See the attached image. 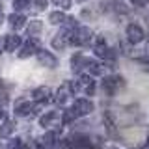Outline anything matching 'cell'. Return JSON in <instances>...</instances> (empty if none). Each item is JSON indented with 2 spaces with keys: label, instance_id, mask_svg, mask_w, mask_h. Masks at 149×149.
I'll return each instance as SVG.
<instances>
[{
  "label": "cell",
  "instance_id": "6da1fadb",
  "mask_svg": "<svg viewBox=\"0 0 149 149\" xmlns=\"http://www.w3.org/2000/svg\"><path fill=\"white\" fill-rule=\"evenodd\" d=\"M69 34V41H71L73 45H78V47H84L90 43L91 39V30L90 28H73L71 32H67Z\"/></svg>",
  "mask_w": 149,
  "mask_h": 149
},
{
  "label": "cell",
  "instance_id": "7a4b0ae2",
  "mask_svg": "<svg viewBox=\"0 0 149 149\" xmlns=\"http://www.w3.org/2000/svg\"><path fill=\"white\" fill-rule=\"evenodd\" d=\"M37 50H39V41L34 39V37H28V41L22 45L21 52H19V58H28V56L36 54Z\"/></svg>",
  "mask_w": 149,
  "mask_h": 149
},
{
  "label": "cell",
  "instance_id": "3957f363",
  "mask_svg": "<svg viewBox=\"0 0 149 149\" xmlns=\"http://www.w3.org/2000/svg\"><path fill=\"white\" fill-rule=\"evenodd\" d=\"M143 36H146V34H143V30H142V26H140V24H134V22H132V24L127 26V37H129V41L132 45L140 43V41L143 39Z\"/></svg>",
  "mask_w": 149,
  "mask_h": 149
},
{
  "label": "cell",
  "instance_id": "277c9868",
  "mask_svg": "<svg viewBox=\"0 0 149 149\" xmlns=\"http://www.w3.org/2000/svg\"><path fill=\"white\" fill-rule=\"evenodd\" d=\"M91 110H93L91 101H88V99H77V101H74L73 112L77 114V118H78V116H86V114H90Z\"/></svg>",
  "mask_w": 149,
  "mask_h": 149
},
{
  "label": "cell",
  "instance_id": "5b68a950",
  "mask_svg": "<svg viewBox=\"0 0 149 149\" xmlns=\"http://www.w3.org/2000/svg\"><path fill=\"white\" fill-rule=\"evenodd\" d=\"M32 99L36 102H49L52 99V91H50V88H36L34 91H32Z\"/></svg>",
  "mask_w": 149,
  "mask_h": 149
},
{
  "label": "cell",
  "instance_id": "8992f818",
  "mask_svg": "<svg viewBox=\"0 0 149 149\" xmlns=\"http://www.w3.org/2000/svg\"><path fill=\"white\" fill-rule=\"evenodd\" d=\"M37 60H39L41 65H45V67H50V69L58 65V60H56L50 52H47V50H41V52L37 54Z\"/></svg>",
  "mask_w": 149,
  "mask_h": 149
},
{
  "label": "cell",
  "instance_id": "52a82bcc",
  "mask_svg": "<svg viewBox=\"0 0 149 149\" xmlns=\"http://www.w3.org/2000/svg\"><path fill=\"white\" fill-rule=\"evenodd\" d=\"M121 80L118 77H106L104 80H102V88H104V91L108 93V95H112V93H116V90L119 88Z\"/></svg>",
  "mask_w": 149,
  "mask_h": 149
},
{
  "label": "cell",
  "instance_id": "ba28073f",
  "mask_svg": "<svg viewBox=\"0 0 149 149\" xmlns=\"http://www.w3.org/2000/svg\"><path fill=\"white\" fill-rule=\"evenodd\" d=\"M21 37H19L17 34H11V36H8L6 39H4V49L8 50V52H13L15 49H19L21 47Z\"/></svg>",
  "mask_w": 149,
  "mask_h": 149
},
{
  "label": "cell",
  "instance_id": "9c48e42d",
  "mask_svg": "<svg viewBox=\"0 0 149 149\" xmlns=\"http://www.w3.org/2000/svg\"><path fill=\"white\" fill-rule=\"evenodd\" d=\"M36 110H37V106H36V104H30V102H24V101H21V102H19V104L15 106V114H17V116L34 114Z\"/></svg>",
  "mask_w": 149,
  "mask_h": 149
},
{
  "label": "cell",
  "instance_id": "30bf717a",
  "mask_svg": "<svg viewBox=\"0 0 149 149\" xmlns=\"http://www.w3.org/2000/svg\"><path fill=\"white\" fill-rule=\"evenodd\" d=\"M84 65H88V60L84 58L82 54H74L73 58H71V69H73L74 73H78Z\"/></svg>",
  "mask_w": 149,
  "mask_h": 149
},
{
  "label": "cell",
  "instance_id": "8fae6325",
  "mask_svg": "<svg viewBox=\"0 0 149 149\" xmlns=\"http://www.w3.org/2000/svg\"><path fill=\"white\" fill-rule=\"evenodd\" d=\"M106 50H108V47H106V41L102 39V37H97L95 45H93V52H95L97 56H99V58H104Z\"/></svg>",
  "mask_w": 149,
  "mask_h": 149
},
{
  "label": "cell",
  "instance_id": "7c38bea8",
  "mask_svg": "<svg viewBox=\"0 0 149 149\" xmlns=\"http://www.w3.org/2000/svg\"><path fill=\"white\" fill-rule=\"evenodd\" d=\"M67 149H95V147L90 143V140H88V138H77L73 143H69Z\"/></svg>",
  "mask_w": 149,
  "mask_h": 149
},
{
  "label": "cell",
  "instance_id": "4fadbf2b",
  "mask_svg": "<svg viewBox=\"0 0 149 149\" xmlns=\"http://www.w3.org/2000/svg\"><path fill=\"white\" fill-rule=\"evenodd\" d=\"M67 39H69V34H67V32H62V34H58L52 39V47H54V49H63L65 43H67Z\"/></svg>",
  "mask_w": 149,
  "mask_h": 149
},
{
  "label": "cell",
  "instance_id": "5bb4252c",
  "mask_svg": "<svg viewBox=\"0 0 149 149\" xmlns=\"http://www.w3.org/2000/svg\"><path fill=\"white\" fill-rule=\"evenodd\" d=\"M56 119H58V112H49V114H45L43 118H41V127H50V125L56 123Z\"/></svg>",
  "mask_w": 149,
  "mask_h": 149
},
{
  "label": "cell",
  "instance_id": "9a60e30c",
  "mask_svg": "<svg viewBox=\"0 0 149 149\" xmlns=\"http://www.w3.org/2000/svg\"><path fill=\"white\" fill-rule=\"evenodd\" d=\"M24 22H26V19L22 17V15H9V24H11L13 30H19V28H22L24 26Z\"/></svg>",
  "mask_w": 149,
  "mask_h": 149
},
{
  "label": "cell",
  "instance_id": "2e32d148",
  "mask_svg": "<svg viewBox=\"0 0 149 149\" xmlns=\"http://www.w3.org/2000/svg\"><path fill=\"white\" fill-rule=\"evenodd\" d=\"M13 129H15V123H13V121H4V123L0 125V138H8L9 134L13 132Z\"/></svg>",
  "mask_w": 149,
  "mask_h": 149
},
{
  "label": "cell",
  "instance_id": "e0dca14e",
  "mask_svg": "<svg viewBox=\"0 0 149 149\" xmlns=\"http://www.w3.org/2000/svg\"><path fill=\"white\" fill-rule=\"evenodd\" d=\"M67 88H69V84H65L63 88H60L58 95H56V102H58V104H65V101L69 99V95H71V91H69Z\"/></svg>",
  "mask_w": 149,
  "mask_h": 149
},
{
  "label": "cell",
  "instance_id": "ac0fdd59",
  "mask_svg": "<svg viewBox=\"0 0 149 149\" xmlns=\"http://www.w3.org/2000/svg\"><path fill=\"white\" fill-rule=\"evenodd\" d=\"M49 21L52 22V24H62V22L67 21V17H65V13H62V11H52L50 17H49Z\"/></svg>",
  "mask_w": 149,
  "mask_h": 149
},
{
  "label": "cell",
  "instance_id": "d6986e66",
  "mask_svg": "<svg viewBox=\"0 0 149 149\" xmlns=\"http://www.w3.org/2000/svg\"><path fill=\"white\" fill-rule=\"evenodd\" d=\"M54 142H56V132H54V130H49V132L43 136L45 147H47V149H52V147H54Z\"/></svg>",
  "mask_w": 149,
  "mask_h": 149
},
{
  "label": "cell",
  "instance_id": "ffe728a7",
  "mask_svg": "<svg viewBox=\"0 0 149 149\" xmlns=\"http://www.w3.org/2000/svg\"><path fill=\"white\" fill-rule=\"evenodd\" d=\"M88 69H90V74H104V65H101L97 62L88 63Z\"/></svg>",
  "mask_w": 149,
  "mask_h": 149
},
{
  "label": "cell",
  "instance_id": "44dd1931",
  "mask_svg": "<svg viewBox=\"0 0 149 149\" xmlns=\"http://www.w3.org/2000/svg\"><path fill=\"white\" fill-rule=\"evenodd\" d=\"M41 26H43V24H41L39 21L30 22V26H28V34H30V36H37V34L41 32Z\"/></svg>",
  "mask_w": 149,
  "mask_h": 149
},
{
  "label": "cell",
  "instance_id": "7402d4cb",
  "mask_svg": "<svg viewBox=\"0 0 149 149\" xmlns=\"http://www.w3.org/2000/svg\"><path fill=\"white\" fill-rule=\"evenodd\" d=\"M74 118H77V114L73 112V108H69V110L63 112V123H71Z\"/></svg>",
  "mask_w": 149,
  "mask_h": 149
},
{
  "label": "cell",
  "instance_id": "603a6c76",
  "mask_svg": "<svg viewBox=\"0 0 149 149\" xmlns=\"http://www.w3.org/2000/svg\"><path fill=\"white\" fill-rule=\"evenodd\" d=\"M28 4H30V0H15V2H13V8H15V9H22V8H26Z\"/></svg>",
  "mask_w": 149,
  "mask_h": 149
},
{
  "label": "cell",
  "instance_id": "cb8c5ba5",
  "mask_svg": "<svg viewBox=\"0 0 149 149\" xmlns=\"http://www.w3.org/2000/svg\"><path fill=\"white\" fill-rule=\"evenodd\" d=\"M21 140L15 138V140H9V143H8V149H21Z\"/></svg>",
  "mask_w": 149,
  "mask_h": 149
},
{
  "label": "cell",
  "instance_id": "d4e9b609",
  "mask_svg": "<svg viewBox=\"0 0 149 149\" xmlns=\"http://www.w3.org/2000/svg\"><path fill=\"white\" fill-rule=\"evenodd\" d=\"M52 2L56 4V6H60V8H63V9H67V8H71V0H52Z\"/></svg>",
  "mask_w": 149,
  "mask_h": 149
},
{
  "label": "cell",
  "instance_id": "484cf974",
  "mask_svg": "<svg viewBox=\"0 0 149 149\" xmlns=\"http://www.w3.org/2000/svg\"><path fill=\"white\" fill-rule=\"evenodd\" d=\"M34 4H36L37 9H45L47 8V0H34Z\"/></svg>",
  "mask_w": 149,
  "mask_h": 149
},
{
  "label": "cell",
  "instance_id": "4316f807",
  "mask_svg": "<svg viewBox=\"0 0 149 149\" xmlns=\"http://www.w3.org/2000/svg\"><path fill=\"white\" fill-rule=\"evenodd\" d=\"M134 4H136V6H146L147 4V0H132Z\"/></svg>",
  "mask_w": 149,
  "mask_h": 149
},
{
  "label": "cell",
  "instance_id": "83f0119b",
  "mask_svg": "<svg viewBox=\"0 0 149 149\" xmlns=\"http://www.w3.org/2000/svg\"><path fill=\"white\" fill-rule=\"evenodd\" d=\"M0 118H6V110L4 108H0Z\"/></svg>",
  "mask_w": 149,
  "mask_h": 149
},
{
  "label": "cell",
  "instance_id": "f1b7e54d",
  "mask_svg": "<svg viewBox=\"0 0 149 149\" xmlns=\"http://www.w3.org/2000/svg\"><path fill=\"white\" fill-rule=\"evenodd\" d=\"M4 50V39H0V52Z\"/></svg>",
  "mask_w": 149,
  "mask_h": 149
},
{
  "label": "cell",
  "instance_id": "f546056e",
  "mask_svg": "<svg viewBox=\"0 0 149 149\" xmlns=\"http://www.w3.org/2000/svg\"><path fill=\"white\" fill-rule=\"evenodd\" d=\"M2 15L4 13H2V4H0V21H2Z\"/></svg>",
  "mask_w": 149,
  "mask_h": 149
},
{
  "label": "cell",
  "instance_id": "4dcf8cb0",
  "mask_svg": "<svg viewBox=\"0 0 149 149\" xmlns=\"http://www.w3.org/2000/svg\"><path fill=\"white\" fill-rule=\"evenodd\" d=\"M147 41H149V36H147Z\"/></svg>",
  "mask_w": 149,
  "mask_h": 149
}]
</instances>
